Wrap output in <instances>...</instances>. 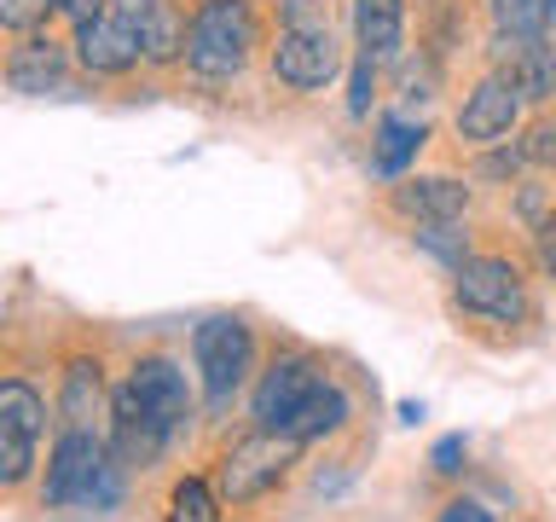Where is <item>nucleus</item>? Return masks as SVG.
Segmentation results:
<instances>
[{
  "mask_svg": "<svg viewBox=\"0 0 556 522\" xmlns=\"http://www.w3.org/2000/svg\"><path fill=\"white\" fill-rule=\"evenodd\" d=\"M191 418V383L168 355L139 360L128 383L111 395V459L122 470H146Z\"/></svg>",
  "mask_w": 556,
  "mask_h": 522,
  "instance_id": "f257e3e1",
  "label": "nucleus"
},
{
  "mask_svg": "<svg viewBox=\"0 0 556 522\" xmlns=\"http://www.w3.org/2000/svg\"><path fill=\"white\" fill-rule=\"evenodd\" d=\"M116 470L122 464L111 459V447L93 430H64L59 447H52L47 482H41V505H52V511H64V505H93V511H104V505L122 499Z\"/></svg>",
  "mask_w": 556,
  "mask_h": 522,
  "instance_id": "f03ea898",
  "label": "nucleus"
},
{
  "mask_svg": "<svg viewBox=\"0 0 556 522\" xmlns=\"http://www.w3.org/2000/svg\"><path fill=\"white\" fill-rule=\"evenodd\" d=\"M255 12L243 0H203L186 24V64L203 82H232L255 52Z\"/></svg>",
  "mask_w": 556,
  "mask_h": 522,
  "instance_id": "7ed1b4c3",
  "label": "nucleus"
},
{
  "mask_svg": "<svg viewBox=\"0 0 556 522\" xmlns=\"http://www.w3.org/2000/svg\"><path fill=\"white\" fill-rule=\"evenodd\" d=\"M295 435L285 430H255V435H243V442L226 447V459L215 470V494L226 505H250L261 494H273L278 482L290 476V464H295Z\"/></svg>",
  "mask_w": 556,
  "mask_h": 522,
  "instance_id": "20e7f679",
  "label": "nucleus"
},
{
  "mask_svg": "<svg viewBox=\"0 0 556 522\" xmlns=\"http://www.w3.org/2000/svg\"><path fill=\"white\" fill-rule=\"evenodd\" d=\"M191 360H198V377H203V400L220 412L226 400L243 389V377H250V365H255L250 325L232 320V313L203 320L198 331H191Z\"/></svg>",
  "mask_w": 556,
  "mask_h": 522,
  "instance_id": "39448f33",
  "label": "nucleus"
},
{
  "mask_svg": "<svg viewBox=\"0 0 556 522\" xmlns=\"http://www.w3.org/2000/svg\"><path fill=\"white\" fill-rule=\"evenodd\" d=\"M47 430V395L29 377H0V487L29 482Z\"/></svg>",
  "mask_w": 556,
  "mask_h": 522,
  "instance_id": "423d86ee",
  "label": "nucleus"
},
{
  "mask_svg": "<svg viewBox=\"0 0 556 522\" xmlns=\"http://www.w3.org/2000/svg\"><path fill=\"white\" fill-rule=\"evenodd\" d=\"M452 296H458V308L481 313V320H498V325H516L528 313V285H521V273L504 256H469L452 273Z\"/></svg>",
  "mask_w": 556,
  "mask_h": 522,
  "instance_id": "0eeeda50",
  "label": "nucleus"
},
{
  "mask_svg": "<svg viewBox=\"0 0 556 522\" xmlns=\"http://www.w3.org/2000/svg\"><path fill=\"white\" fill-rule=\"evenodd\" d=\"M325 383V365L307 360V355H278L267 372H261L255 395H250V412H255V430H290V418L302 412V400Z\"/></svg>",
  "mask_w": 556,
  "mask_h": 522,
  "instance_id": "6e6552de",
  "label": "nucleus"
},
{
  "mask_svg": "<svg viewBox=\"0 0 556 522\" xmlns=\"http://www.w3.org/2000/svg\"><path fill=\"white\" fill-rule=\"evenodd\" d=\"M337 70H342V52H337V35H330V29H278L273 76L285 87L313 94V87L337 82Z\"/></svg>",
  "mask_w": 556,
  "mask_h": 522,
  "instance_id": "1a4fd4ad",
  "label": "nucleus"
},
{
  "mask_svg": "<svg viewBox=\"0 0 556 522\" xmlns=\"http://www.w3.org/2000/svg\"><path fill=\"white\" fill-rule=\"evenodd\" d=\"M493 59H498L493 76H504L521 99H551L556 94V47L545 35H498Z\"/></svg>",
  "mask_w": 556,
  "mask_h": 522,
  "instance_id": "9d476101",
  "label": "nucleus"
},
{
  "mask_svg": "<svg viewBox=\"0 0 556 522\" xmlns=\"http://www.w3.org/2000/svg\"><path fill=\"white\" fill-rule=\"evenodd\" d=\"M76 59H81V70H93V76H122V70H134L146 59V47H139V29L128 17L104 12V17L76 29Z\"/></svg>",
  "mask_w": 556,
  "mask_h": 522,
  "instance_id": "9b49d317",
  "label": "nucleus"
},
{
  "mask_svg": "<svg viewBox=\"0 0 556 522\" xmlns=\"http://www.w3.org/2000/svg\"><path fill=\"white\" fill-rule=\"evenodd\" d=\"M521 116V94L504 76H481L476 87H469L464 111H458V134L469 139V146H493V139H504L516 128Z\"/></svg>",
  "mask_w": 556,
  "mask_h": 522,
  "instance_id": "f8f14e48",
  "label": "nucleus"
},
{
  "mask_svg": "<svg viewBox=\"0 0 556 522\" xmlns=\"http://www.w3.org/2000/svg\"><path fill=\"white\" fill-rule=\"evenodd\" d=\"M394 209L412 221H464L469 209V186L446 181V174H424V181H400L394 186Z\"/></svg>",
  "mask_w": 556,
  "mask_h": 522,
  "instance_id": "ddd939ff",
  "label": "nucleus"
},
{
  "mask_svg": "<svg viewBox=\"0 0 556 522\" xmlns=\"http://www.w3.org/2000/svg\"><path fill=\"white\" fill-rule=\"evenodd\" d=\"M64 70H70V52L52 41V35H29V41L7 59V82L17 94H59Z\"/></svg>",
  "mask_w": 556,
  "mask_h": 522,
  "instance_id": "4468645a",
  "label": "nucleus"
},
{
  "mask_svg": "<svg viewBox=\"0 0 556 522\" xmlns=\"http://www.w3.org/2000/svg\"><path fill=\"white\" fill-rule=\"evenodd\" d=\"M354 35L365 59H400L406 41V0H354Z\"/></svg>",
  "mask_w": 556,
  "mask_h": 522,
  "instance_id": "2eb2a0df",
  "label": "nucleus"
},
{
  "mask_svg": "<svg viewBox=\"0 0 556 522\" xmlns=\"http://www.w3.org/2000/svg\"><path fill=\"white\" fill-rule=\"evenodd\" d=\"M99 407H104L99 360H70V365H64V389H59V418H64V430H93Z\"/></svg>",
  "mask_w": 556,
  "mask_h": 522,
  "instance_id": "dca6fc26",
  "label": "nucleus"
},
{
  "mask_svg": "<svg viewBox=\"0 0 556 522\" xmlns=\"http://www.w3.org/2000/svg\"><path fill=\"white\" fill-rule=\"evenodd\" d=\"M424 139H429L424 122H412V116H382V122H377V146H371L377 174L400 181V174H406V163H412L417 151H424Z\"/></svg>",
  "mask_w": 556,
  "mask_h": 522,
  "instance_id": "f3484780",
  "label": "nucleus"
},
{
  "mask_svg": "<svg viewBox=\"0 0 556 522\" xmlns=\"http://www.w3.org/2000/svg\"><path fill=\"white\" fill-rule=\"evenodd\" d=\"M348 395L337 389V383H319L307 400H302V412L290 418V430L285 435H295V442H319V435H337L342 424H348Z\"/></svg>",
  "mask_w": 556,
  "mask_h": 522,
  "instance_id": "a211bd4d",
  "label": "nucleus"
},
{
  "mask_svg": "<svg viewBox=\"0 0 556 522\" xmlns=\"http://www.w3.org/2000/svg\"><path fill=\"white\" fill-rule=\"evenodd\" d=\"M139 47H146V64L186 59V29H180V17H174L168 0H156V7L146 12V24H139Z\"/></svg>",
  "mask_w": 556,
  "mask_h": 522,
  "instance_id": "6ab92c4d",
  "label": "nucleus"
},
{
  "mask_svg": "<svg viewBox=\"0 0 556 522\" xmlns=\"http://www.w3.org/2000/svg\"><path fill=\"white\" fill-rule=\"evenodd\" d=\"M220 494L208 482L198 476H186V482H174V494H168V522H220Z\"/></svg>",
  "mask_w": 556,
  "mask_h": 522,
  "instance_id": "aec40b11",
  "label": "nucleus"
},
{
  "mask_svg": "<svg viewBox=\"0 0 556 522\" xmlns=\"http://www.w3.org/2000/svg\"><path fill=\"white\" fill-rule=\"evenodd\" d=\"M556 17V0H493L498 35H545Z\"/></svg>",
  "mask_w": 556,
  "mask_h": 522,
  "instance_id": "412c9836",
  "label": "nucleus"
},
{
  "mask_svg": "<svg viewBox=\"0 0 556 522\" xmlns=\"http://www.w3.org/2000/svg\"><path fill=\"white\" fill-rule=\"evenodd\" d=\"M417 244H424L429 256H441L452 273L469 261V244H464V233H458V221H424V233H417Z\"/></svg>",
  "mask_w": 556,
  "mask_h": 522,
  "instance_id": "4be33fe9",
  "label": "nucleus"
},
{
  "mask_svg": "<svg viewBox=\"0 0 556 522\" xmlns=\"http://www.w3.org/2000/svg\"><path fill=\"white\" fill-rule=\"evenodd\" d=\"M47 12H59V0H0V29L35 35L47 24Z\"/></svg>",
  "mask_w": 556,
  "mask_h": 522,
  "instance_id": "5701e85b",
  "label": "nucleus"
},
{
  "mask_svg": "<svg viewBox=\"0 0 556 522\" xmlns=\"http://www.w3.org/2000/svg\"><path fill=\"white\" fill-rule=\"evenodd\" d=\"M278 29H330V12L319 0H278Z\"/></svg>",
  "mask_w": 556,
  "mask_h": 522,
  "instance_id": "b1692460",
  "label": "nucleus"
},
{
  "mask_svg": "<svg viewBox=\"0 0 556 522\" xmlns=\"http://www.w3.org/2000/svg\"><path fill=\"white\" fill-rule=\"evenodd\" d=\"M371 94H377V59H354V82H348V111L354 116H365L371 111Z\"/></svg>",
  "mask_w": 556,
  "mask_h": 522,
  "instance_id": "393cba45",
  "label": "nucleus"
},
{
  "mask_svg": "<svg viewBox=\"0 0 556 522\" xmlns=\"http://www.w3.org/2000/svg\"><path fill=\"white\" fill-rule=\"evenodd\" d=\"M429 464L441 470V476H458V470H464V435H441L434 452H429Z\"/></svg>",
  "mask_w": 556,
  "mask_h": 522,
  "instance_id": "a878e982",
  "label": "nucleus"
},
{
  "mask_svg": "<svg viewBox=\"0 0 556 522\" xmlns=\"http://www.w3.org/2000/svg\"><path fill=\"white\" fill-rule=\"evenodd\" d=\"M533 250H539V268L556 278V215H545L533 226Z\"/></svg>",
  "mask_w": 556,
  "mask_h": 522,
  "instance_id": "bb28decb",
  "label": "nucleus"
},
{
  "mask_svg": "<svg viewBox=\"0 0 556 522\" xmlns=\"http://www.w3.org/2000/svg\"><path fill=\"white\" fill-rule=\"evenodd\" d=\"M521 157H528V163H556V128H551V122L528 134V146H521Z\"/></svg>",
  "mask_w": 556,
  "mask_h": 522,
  "instance_id": "cd10ccee",
  "label": "nucleus"
},
{
  "mask_svg": "<svg viewBox=\"0 0 556 522\" xmlns=\"http://www.w3.org/2000/svg\"><path fill=\"white\" fill-rule=\"evenodd\" d=\"M59 12L70 17V24H93V17H104V12H111V0H59Z\"/></svg>",
  "mask_w": 556,
  "mask_h": 522,
  "instance_id": "c85d7f7f",
  "label": "nucleus"
},
{
  "mask_svg": "<svg viewBox=\"0 0 556 522\" xmlns=\"http://www.w3.org/2000/svg\"><path fill=\"white\" fill-rule=\"evenodd\" d=\"M434 522H493V511H486V505H476V499H452Z\"/></svg>",
  "mask_w": 556,
  "mask_h": 522,
  "instance_id": "c756f323",
  "label": "nucleus"
}]
</instances>
